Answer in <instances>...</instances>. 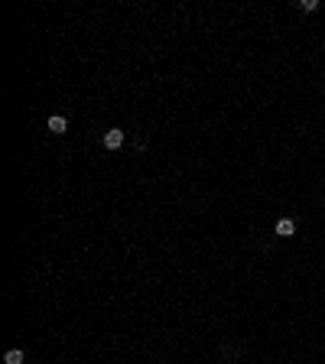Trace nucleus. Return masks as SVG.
I'll return each instance as SVG.
<instances>
[{
	"label": "nucleus",
	"instance_id": "f257e3e1",
	"mask_svg": "<svg viewBox=\"0 0 325 364\" xmlns=\"http://www.w3.org/2000/svg\"><path fill=\"white\" fill-rule=\"evenodd\" d=\"M104 147H108V150H120V147H124V130L111 127L108 133H104Z\"/></svg>",
	"mask_w": 325,
	"mask_h": 364
},
{
	"label": "nucleus",
	"instance_id": "f03ea898",
	"mask_svg": "<svg viewBox=\"0 0 325 364\" xmlns=\"http://www.w3.org/2000/svg\"><path fill=\"white\" fill-rule=\"evenodd\" d=\"M276 234L280 237H292L296 234V225H292L290 218H280V221H276Z\"/></svg>",
	"mask_w": 325,
	"mask_h": 364
},
{
	"label": "nucleus",
	"instance_id": "7ed1b4c3",
	"mask_svg": "<svg viewBox=\"0 0 325 364\" xmlns=\"http://www.w3.org/2000/svg\"><path fill=\"white\" fill-rule=\"evenodd\" d=\"M65 127H68L65 117H49V133H65Z\"/></svg>",
	"mask_w": 325,
	"mask_h": 364
},
{
	"label": "nucleus",
	"instance_id": "20e7f679",
	"mask_svg": "<svg viewBox=\"0 0 325 364\" xmlns=\"http://www.w3.org/2000/svg\"><path fill=\"white\" fill-rule=\"evenodd\" d=\"M3 364H23V351L20 348H10V351L3 354Z\"/></svg>",
	"mask_w": 325,
	"mask_h": 364
},
{
	"label": "nucleus",
	"instance_id": "39448f33",
	"mask_svg": "<svg viewBox=\"0 0 325 364\" xmlns=\"http://www.w3.org/2000/svg\"><path fill=\"white\" fill-rule=\"evenodd\" d=\"M315 7H319V3H315V0H303V3H299V10H303V13H312Z\"/></svg>",
	"mask_w": 325,
	"mask_h": 364
}]
</instances>
